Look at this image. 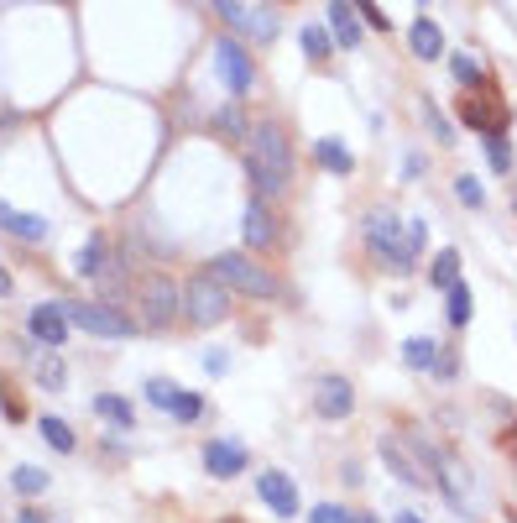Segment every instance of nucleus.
Segmentation results:
<instances>
[{
  "label": "nucleus",
  "instance_id": "f257e3e1",
  "mask_svg": "<svg viewBox=\"0 0 517 523\" xmlns=\"http://www.w3.org/2000/svg\"><path fill=\"white\" fill-rule=\"evenodd\" d=\"M241 147H246L251 184L262 189L267 199L288 194V184H293V142H288V131H282L277 121H251Z\"/></svg>",
  "mask_w": 517,
  "mask_h": 523
},
{
  "label": "nucleus",
  "instance_id": "f03ea898",
  "mask_svg": "<svg viewBox=\"0 0 517 523\" xmlns=\"http://www.w3.org/2000/svg\"><path fill=\"white\" fill-rule=\"evenodd\" d=\"M366 252L376 267L387 272H413L418 267V252L408 241V225L397 220V210H371L366 215Z\"/></svg>",
  "mask_w": 517,
  "mask_h": 523
},
{
  "label": "nucleus",
  "instance_id": "7ed1b4c3",
  "mask_svg": "<svg viewBox=\"0 0 517 523\" xmlns=\"http://www.w3.org/2000/svg\"><path fill=\"white\" fill-rule=\"evenodd\" d=\"M413 456L429 466V476L444 487V497H450V508H455L460 518H476V487H470L465 466L450 456V450H434L429 440H418V435H413Z\"/></svg>",
  "mask_w": 517,
  "mask_h": 523
},
{
  "label": "nucleus",
  "instance_id": "20e7f679",
  "mask_svg": "<svg viewBox=\"0 0 517 523\" xmlns=\"http://www.w3.org/2000/svg\"><path fill=\"white\" fill-rule=\"evenodd\" d=\"M225 314H230V288H225L209 267H204V272H194V278L183 283V320L209 330V325H220Z\"/></svg>",
  "mask_w": 517,
  "mask_h": 523
},
{
  "label": "nucleus",
  "instance_id": "39448f33",
  "mask_svg": "<svg viewBox=\"0 0 517 523\" xmlns=\"http://www.w3.org/2000/svg\"><path fill=\"white\" fill-rule=\"evenodd\" d=\"M460 121L476 126L481 136H502V131L512 126V110H507V100H502V89L481 79L476 89H465V95H460Z\"/></svg>",
  "mask_w": 517,
  "mask_h": 523
},
{
  "label": "nucleus",
  "instance_id": "423d86ee",
  "mask_svg": "<svg viewBox=\"0 0 517 523\" xmlns=\"http://www.w3.org/2000/svg\"><path fill=\"white\" fill-rule=\"evenodd\" d=\"M209 272H215V278H220L230 293H241V299H272V293H277L272 272L256 267V262L241 257V252H220L215 262H209Z\"/></svg>",
  "mask_w": 517,
  "mask_h": 523
},
{
  "label": "nucleus",
  "instance_id": "0eeeda50",
  "mask_svg": "<svg viewBox=\"0 0 517 523\" xmlns=\"http://www.w3.org/2000/svg\"><path fill=\"white\" fill-rule=\"evenodd\" d=\"M136 309H141V325H147V330H168L183 314V288L173 278H141Z\"/></svg>",
  "mask_w": 517,
  "mask_h": 523
},
{
  "label": "nucleus",
  "instance_id": "6e6552de",
  "mask_svg": "<svg viewBox=\"0 0 517 523\" xmlns=\"http://www.w3.org/2000/svg\"><path fill=\"white\" fill-rule=\"evenodd\" d=\"M68 309V320H74L84 335H100V340H131L136 335V320H126L115 304H89V299H74V304H63Z\"/></svg>",
  "mask_w": 517,
  "mask_h": 523
},
{
  "label": "nucleus",
  "instance_id": "1a4fd4ad",
  "mask_svg": "<svg viewBox=\"0 0 517 523\" xmlns=\"http://www.w3.org/2000/svg\"><path fill=\"white\" fill-rule=\"evenodd\" d=\"M215 68H220V79H225V89H230L235 100L251 95V84H256V63L246 58L241 37H220V42H215Z\"/></svg>",
  "mask_w": 517,
  "mask_h": 523
},
{
  "label": "nucleus",
  "instance_id": "9d476101",
  "mask_svg": "<svg viewBox=\"0 0 517 523\" xmlns=\"http://www.w3.org/2000/svg\"><path fill=\"white\" fill-rule=\"evenodd\" d=\"M350 408H356V388H350V377L324 372L314 382V414L329 419V424H340V419H350Z\"/></svg>",
  "mask_w": 517,
  "mask_h": 523
},
{
  "label": "nucleus",
  "instance_id": "9b49d317",
  "mask_svg": "<svg viewBox=\"0 0 517 523\" xmlns=\"http://www.w3.org/2000/svg\"><path fill=\"white\" fill-rule=\"evenodd\" d=\"M256 497H262L277 518H293L298 513V487L282 471H262V476H256Z\"/></svg>",
  "mask_w": 517,
  "mask_h": 523
},
{
  "label": "nucleus",
  "instance_id": "f8f14e48",
  "mask_svg": "<svg viewBox=\"0 0 517 523\" xmlns=\"http://www.w3.org/2000/svg\"><path fill=\"white\" fill-rule=\"evenodd\" d=\"M68 325H74V320H68V309L63 304H37L32 309V320H27V330L42 340V346H63V340H68Z\"/></svg>",
  "mask_w": 517,
  "mask_h": 523
},
{
  "label": "nucleus",
  "instance_id": "ddd939ff",
  "mask_svg": "<svg viewBox=\"0 0 517 523\" xmlns=\"http://www.w3.org/2000/svg\"><path fill=\"white\" fill-rule=\"evenodd\" d=\"M329 37H335V48H361V11L350 6V0H329Z\"/></svg>",
  "mask_w": 517,
  "mask_h": 523
},
{
  "label": "nucleus",
  "instance_id": "4468645a",
  "mask_svg": "<svg viewBox=\"0 0 517 523\" xmlns=\"http://www.w3.org/2000/svg\"><path fill=\"white\" fill-rule=\"evenodd\" d=\"M204 471L209 476H225V482H230V476L246 471V450L235 445V440H209L204 445Z\"/></svg>",
  "mask_w": 517,
  "mask_h": 523
},
{
  "label": "nucleus",
  "instance_id": "2eb2a0df",
  "mask_svg": "<svg viewBox=\"0 0 517 523\" xmlns=\"http://www.w3.org/2000/svg\"><path fill=\"white\" fill-rule=\"evenodd\" d=\"M272 241H277V220L267 210V199H251L246 204V246L251 252H267Z\"/></svg>",
  "mask_w": 517,
  "mask_h": 523
},
{
  "label": "nucleus",
  "instance_id": "dca6fc26",
  "mask_svg": "<svg viewBox=\"0 0 517 523\" xmlns=\"http://www.w3.org/2000/svg\"><path fill=\"white\" fill-rule=\"evenodd\" d=\"M382 466L397 476V482H408V487H423V482H429V471H418V466H413V450L397 445V440H382Z\"/></svg>",
  "mask_w": 517,
  "mask_h": 523
},
{
  "label": "nucleus",
  "instance_id": "f3484780",
  "mask_svg": "<svg viewBox=\"0 0 517 523\" xmlns=\"http://www.w3.org/2000/svg\"><path fill=\"white\" fill-rule=\"evenodd\" d=\"M408 48H413V58H423V63H434L439 53H444V32L434 27L429 16H418L413 27H408Z\"/></svg>",
  "mask_w": 517,
  "mask_h": 523
},
{
  "label": "nucleus",
  "instance_id": "a211bd4d",
  "mask_svg": "<svg viewBox=\"0 0 517 523\" xmlns=\"http://www.w3.org/2000/svg\"><path fill=\"white\" fill-rule=\"evenodd\" d=\"M0 231H11L21 241H42L47 236V220L42 215H21V210H11V204L0 199Z\"/></svg>",
  "mask_w": 517,
  "mask_h": 523
},
{
  "label": "nucleus",
  "instance_id": "6ab92c4d",
  "mask_svg": "<svg viewBox=\"0 0 517 523\" xmlns=\"http://www.w3.org/2000/svg\"><path fill=\"white\" fill-rule=\"evenodd\" d=\"M94 414H100L105 424H115V429H131L136 424V408L126 398H115V393H94Z\"/></svg>",
  "mask_w": 517,
  "mask_h": 523
},
{
  "label": "nucleus",
  "instance_id": "aec40b11",
  "mask_svg": "<svg viewBox=\"0 0 517 523\" xmlns=\"http://www.w3.org/2000/svg\"><path fill=\"white\" fill-rule=\"evenodd\" d=\"M314 163L324 168V173H335V178H345L350 168H356V157H350L340 142H329V136H324V142H314Z\"/></svg>",
  "mask_w": 517,
  "mask_h": 523
},
{
  "label": "nucleus",
  "instance_id": "412c9836",
  "mask_svg": "<svg viewBox=\"0 0 517 523\" xmlns=\"http://www.w3.org/2000/svg\"><path fill=\"white\" fill-rule=\"evenodd\" d=\"M74 267H79V278H100V272L110 267V241H105V236H89Z\"/></svg>",
  "mask_w": 517,
  "mask_h": 523
},
{
  "label": "nucleus",
  "instance_id": "4be33fe9",
  "mask_svg": "<svg viewBox=\"0 0 517 523\" xmlns=\"http://www.w3.org/2000/svg\"><path fill=\"white\" fill-rule=\"evenodd\" d=\"M37 429H42V440H47V445H53V450H58V456H68V450H74V445H79V440H74V429H68V424H63L58 414H42V419H37Z\"/></svg>",
  "mask_w": 517,
  "mask_h": 523
},
{
  "label": "nucleus",
  "instance_id": "5701e85b",
  "mask_svg": "<svg viewBox=\"0 0 517 523\" xmlns=\"http://www.w3.org/2000/svg\"><path fill=\"white\" fill-rule=\"evenodd\" d=\"M403 361H408L413 372H434V361H439V346H434L429 335H413L408 346H403Z\"/></svg>",
  "mask_w": 517,
  "mask_h": 523
},
{
  "label": "nucleus",
  "instance_id": "b1692460",
  "mask_svg": "<svg viewBox=\"0 0 517 523\" xmlns=\"http://www.w3.org/2000/svg\"><path fill=\"white\" fill-rule=\"evenodd\" d=\"M282 32V21H277V11H267V6H256V11H246V37L251 42H272Z\"/></svg>",
  "mask_w": 517,
  "mask_h": 523
},
{
  "label": "nucleus",
  "instance_id": "393cba45",
  "mask_svg": "<svg viewBox=\"0 0 517 523\" xmlns=\"http://www.w3.org/2000/svg\"><path fill=\"white\" fill-rule=\"evenodd\" d=\"M32 377H37V388H63L68 382L63 356H32Z\"/></svg>",
  "mask_w": 517,
  "mask_h": 523
},
{
  "label": "nucleus",
  "instance_id": "a878e982",
  "mask_svg": "<svg viewBox=\"0 0 517 523\" xmlns=\"http://www.w3.org/2000/svg\"><path fill=\"white\" fill-rule=\"evenodd\" d=\"M429 283H434V288H450V283H460V252H455V246H444V252L434 257V267H429Z\"/></svg>",
  "mask_w": 517,
  "mask_h": 523
},
{
  "label": "nucleus",
  "instance_id": "bb28decb",
  "mask_svg": "<svg viewBox=\"0 0 517 523\" xmlns=\"http://www.w3.org/2000/svg\"><path fill=\"white\" fill-rule=\"evenodd\" d=\"M11 487H16L21 497H42V492H47V471H42V466H16V471H11Z\"/></svg>",
  "mask_w": 517,
  "mask_h": 523
},
{
  "label": "nucleus",
  "instance_id": "cd10ccee",
  "mask_svg": "<svg viewBox=\"0 0 517 523\" xmlns=\"http://www.w3.org/2000/svg\"><path fill=\"white\" fill-rule=\"evenodd\" d=\"M215 131H225L230 142H246V116H241V105H220V110H215Z\"/></svg>",
  "mask_w": 517,
  "mask_h": 523
},
{
  "label": "nucleus",
  "instance_id": "c85d7f7f",
  "mask_svg": "<svg viewBox=\"0 0 517 523\" xmlns=\"http://www.w3.org/2000/svg\"><path fill=\"white\" fill-rule=\"evenodd\" d=\"M298 42H303V58H314V63H319V58H329V48H335V37H329L324 27H303V37H298Z\"/></svg>",
  "mask_w": 517,
  "mask_h": 523
},
{
  "label": "nucleus",
  "instance_id": "c756f323",
  "mask_svg": "<svg viewBox=\"0 0 517 523\" xmlns=\"http://www.w3.org/2000/svg\"><path fill=\"white\" fill-rule=\"evenodd\" d=\"M444 293H450V325L465 330V325H470V288H465V283H450Z\"/></svg>",
  "mask_w": 517,
  "mask_h": 523
},
{
  "label": "nucleus",
  "instance_id": "7c9ffc66",
  "mask_svg": "<svg viewBox=\"0 0 517 523\" xmlns=\"http://www.w3.org/2000/svg\"><path fill=\"white\" fill-rule=\"evenodd\" d=\"M168 414H173L178 424H199V419H204V398H199V393H178Z\"/></svg>",
  "mask_w": 517,
  "mask_h": 523
},
{
  "label": "nucleus",
  "instance_id": "2f4dec72",
  "mask_svg": "<svg viewBox=\"0 0 517 523\" xmlns=\"http://www.w3.org/2000/svg\"><path fill=\"white\" fill-rule=\"evenodd\" d=\"M455 199L465 204V210H481V204H486V189H481L470 173H460V178H455Z\"/></svg>",
  "mask_w": 517,
  "mask_h": 523
},
{
  "label": "nucleus",
  "instance_id": "473e14b6",
  "mask_svg": "<svg viewBox=\"0 0 517 523\" xmlns=\"http://www.w3.org/2000/svg\"><path fill=\"white\" fill-rule=\"evenodd\" d=\"M178 393H183V388H173L168 377H152V382H147V403H152V408H173Z\"/></svg>",
  "mask_w": 517,
  "mask_h": 523
},
{
  "label": "nucleus",
  "instance_id": "72a5a7b5",
  "mask_svg": "<svg viewBox=\"0 0 517 523\" xmlns=\"http://www.w3.org/2000/svg\"><path fill=\"white\" fill-rule=\"evenodd\" d=\"M486 157L497 173H512V152H507V136H486Z\"/></svg>",
  "mask_w": 517,
  "mask_h": 523
},
{
  "label": "nucleus",
  "instance_id": "f704fd0d",
  "mask_svg": "<svg viewBox=\"0 0 517 523\" xmlns=\"http://www.w3.org/2000/svg\"><path fill=\"white\" fill-rule=\"evenodd\" d=\"M450 68H455V79H460V84H481V63L470 58V53H455Z\"/></svg>",
  "mask_w": 517,
  "mask_h": 523
},
{
  "label": "nucleus",
  "instance_id": "c9c22d12",
  "mask_svg": "<svg viewBox=\"0 0 517 523\" xmlns=\"http://www.w3.org/2000/svg\"><path fill=\"white\" fill-rule=\"evenodd\" d=\"M309 523H356V518H350V508H340V503H319L309 513Z\"/></svg>",
  "mask_w": 517,
  "mask_h": 523
},
{
  "label": "nucleus",
  "instance_id": "e433bc0d",
  "mask_svg": "<svg viewBox=\"0 0 517 523\" xmlns=\"http://www.w3.org/2000/svg\"><path fill=\"white\" fill-rule=\"evenodd\" d=\"M356 11H361V21H366V27H382V32L392 27V21L382 16V6H376V0H356Z\"/></svg>",
  "mask_w": 517,
  "mask_h": 523
},
{
  "label": "nucleus",
  "instance_id": "4c0bfd02",
  "mask_svg": "<svg viewBox=\"0 0 517 523\" xmlns=\"http://www.w3.org/2000/svg\"><path fill=\"white\" fill-rule=\"evenodd\" d=\"M423 116H429V126H434L439 142H455V126H444V116H439V110H434L429 100H423Z\"/></svg>",
  "mask_w": 517,
  "mask_h": 523
},
{
  "label": "nucleus",
  "instance_id": "58836bf2",
  "mask_svg": "<svg viewBox=\"0 0 517 523\" xmlns=\"http://www.w3.org/2000/svg\"><path fill=\"white\" fill-rule=\"evenodd\" d=\"M204 367H209V372H215V377H220V372L230 367V356H225V351H209V356H204Z\"/></svg>",
  "mask_w": 517,
  "mask_h": 523
},
{
  "label": "nucleus",
  "instance_id": "ea45409f",
  "mask_svg": "<svg viewBox=\"0 0 517 523\" xmlns=\"http://www.w3.org/2000/svg\"><path fill=\"white\" fill-rule=\"evenodd\" d=\"M502 450H507V456L517 461V429H507V435H502Z\"/></svg>",
  "mask_w": 517,
  "mask_h": 523
},
{
  "label": "nucleus",
  "instance_id": "a19ab883",
  "mask_svg": "<svg viewBox=\"0 0 517 523\" xmlns=\"http://www.w3.org/2000/svg\"><path fill=\"white\" fill-rule=\"evenodd\" d=\"M16 523H42V513H32V508H21V518Z\"/></svg>",
  "mask_w": 517,
  "mask_h": 523
},
{
  "label": "nucleus",
  "instance_id": "79ce46f5",
  "mask_svg": "<svg viewBox=\"0 0 517 523\" xmlns=\"http://www.w3.org/2000/svg\"><path fill=\"white\" fill-rule=\"evenodd\" d=\"M6 293H11V278H6V267H0V299H6Z\"/></svg>",
  "mask_w": 517,
  "mask_h": 523
},
{
  "label": "nucleus",
  "instance_id": "37998d69",
  "mask_svg": "<svg viewBox=\"0 0 517 523\" xmlns=\"http://www.w3.org/2000/svg\"><path fill=\"white\" fill-rule=\"evenodd\" d=\"M356 523H382V518H371V513H361V518H356Z\"/></svg>",
  "mask_w": 517,
  "mask_h": 523
},
{
  "label": "nucleus",
  "instance_id": "c03bdc74",
  "mask_svg": "<svg viewBox=\"0 0 517 523\" xmlns=\"http://www.w3.org/2000/svg\"><path fill=\"white\" fill-rule=\"evenodd\" d=\"M397 523H418V518H413V513H403V518H397Z\"/></svg>",
  "mask_w": 517,
  "mask_h": 523
},
{
  "label": "nucleus",
  "instance_id": "a18cd8bd",
  "mask_svg": "<svg viewBox=\"0 0 517 523\" xmlns=\"http://www.w3.org/2000/svg\"><path fill=\"white\" fill-rule=\"evenodd\" d=\"M512 210H517V184H512Z\"/></svg>",
  "mask_w": 517,
  "mask_h": 523
}]
</instances>
